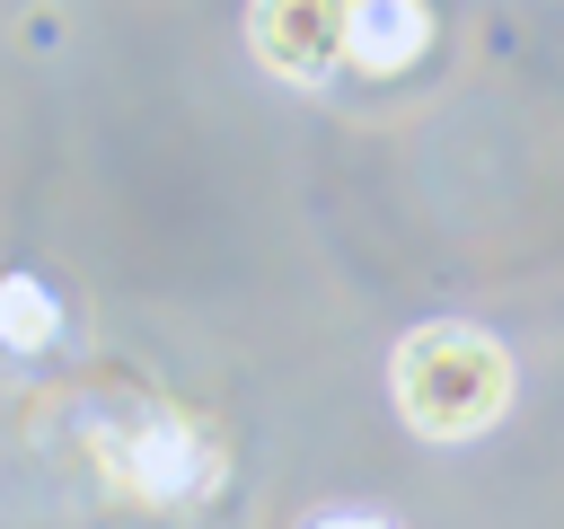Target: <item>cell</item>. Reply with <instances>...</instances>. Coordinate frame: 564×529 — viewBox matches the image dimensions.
Here are the masks:
<instances>
[{"instance_id":"1","label":"cell","mask_w":564,"mask_h":529,"mask_svg":"<svg viewBox=\"0 0 564 529\" xmlns=\"http://www.w3.org/2000/svg\"><path fill=\"white\" fill-rule=\"evenodd\" d=\"M388 397L423 441H476L511 406V353L485 326H414L388 353Z\"/></svg>"},{"instance_id":"2","label":"cell","mask_w":564,"mask_h":529,"mask_svg":"<svg viewBox=\"0 0 564 529\" xmlns=\"http://www.w3.org/2000/svg\"><path fill=\"white\" fill-rule=\"evenodd\" d=\"M97 450H106L115 485H123L132 503H150V511H185V503L220 494V441H212L194 414H176V406H150V414H132V423H115Z\"/></svg>"},{"instance_id":"3","label":"cell","mask_w":564,"mask_h":529,"mask_svg":"<svg viewBox=\"0 0 564 529\" xmlns=\"http://www.w3.org/2000/svg\"><path fill=\"white\" fill-rule=\"evenodd\" d=\"M247 44L273 79L326 88L352 44V0H247Z\"/></svg>"},{"instance_id":"4","label":"cell","mask_w":564,"mask_h":529,"mask_svg":"<svg viewBox=\"0 0 564 529\" xmlns=\"http://www.w3.org/2000/svg\"><path fill=\"white\" fill-rule=\"evenodd\" d=\"M423 44H432V9H423V0H352V44H344L352 71L388 79V71H405Z\"/></svg>"},{"instance_id":"5","label":"cell","mask_w":564,"mask_h":529,"mask_svg":"<svg viewBox=\"0 0 564 529\" xmlns=\"http://www.w3.org/2000/svg\"><path fill=\"white\" fill-rule=\"evenodd\" d=\"M53 335H62L53 291H44L35 273H9V282H0V344H9V353H44Z\"/></svg>"},{"instance_id":"6","label":"cell","mask_w":564,"mask_h":529,"mask_svg":"<svg viewBox=\"0 0 564 529\" xmlns=\"http://www.w3.org/2000/svg\"><path fill=\"white\" fill-rule=\"evenodd\" d=\"M308 529H379V520H361V511H326V520H308Z\"/></svg>"}]
</instances>
